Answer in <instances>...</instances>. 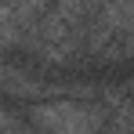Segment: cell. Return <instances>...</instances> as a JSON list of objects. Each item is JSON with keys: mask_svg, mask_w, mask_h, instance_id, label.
Masks as SVG:
<instances>
[{"mask_svg": "<svg viewBox=\"0 0 134 134\" xmlns=\"http://www.w3.org/2000/svg\"><path fill=\"white\" fill-rule=\"evenodd\" d=\"M29 123L54 134H91L105 127V112L87 102H44L29 105Z\"/></svg>", "mask_w": 134, "mask_h": 134, "instance_id": "6da1fadb", "label": "cell"}, {"mask_svg": "<svg viewBox=\"0 0 134 134\" xmlns=\"http://www.w3.org/2000/svg\"><path fill=\"white\" fill-rule=\"evenodd\" d=\"M0 91L11 94V98H40L47 87L40 80H33V76H25L18 69H11V65H0Z\"/></svg>", "mask_w": 134, "mask_h": 134, "instance_id": "7a4b0ae2", "label": "cell"}, {"mask_svg": "<svg viewBox=\"0 0 134 134\" xmlns=\"http://www.w3.org/2000/svg\"><path fill=\"white\" fill-rule=\"evenodd\" d=\"M7 7H11V15L18 18V25H33L40 15L47 11V0H7Z\"/></svg>", "mask_w": 134, "mask_h": 134, "instance_id": "3957f363", "label": "cell"}, {"mask_svg": "<svg viewBox=\"0 0 134 134\" xmlns=\"http://www.w3.org/2000/svg\"><path fill=\"white\" fill-rule=\"evenodd\" d=\"M54 11H58L69 25H83V22H87V15H91L83 0H54Z\"/></svg>", "mask_w": 134, "mask_h": 134, "instance_id": "277c9868", "label": "cell"}, {"mask_svg": "<svg viewBox=\"0 0 134 134\" xmlns=\"http://www.w3.org/2000/svg\"><path fill=\"white\" fill-rule=\"evenodd\" d=\"M18 127H22V120H18V116H7V112L0 109V131H18Z\"/></svg>", "mask_w": 134, "mask_h": 134, "instance_id": "5b68a950", "label": "cell"}]
</instances>
